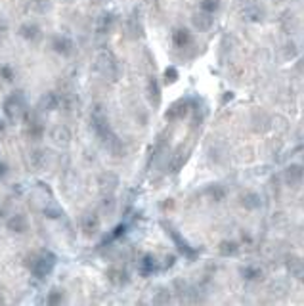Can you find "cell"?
<instances>
[{"label":"cell","instance_id":"cell-14","mask_svg":"<svg viewBox=\"0 0 304 306\" xmlns=\"http://www.w3.org/2000/svg\"><path fill=\"white\" fill-rule=\"evenodd\" d=\"M304 180V166L302 164H289L285 170H283V182L289 188H298Z\"/></svg>","mask_w":304,"mask_h":306},{"label":"cell","instance_id":"cell-43","mask_svg":"<svg viewBox=\"0 0 304 306\" xmlns=\"http://www.w3.org/2000/svg\"><path fill=\"white\" fill-rule=\"evenodd\" d=\"M302 282H304V278H302Z\"/></svg>","mask_w":304,"mask_h":306},{"label":"cell","instance_id":"cell-37","mask_svg":"<svg viewBox=\"0 0 304 306\" xmlns=\"http://www.w3.org/2000/svg\"><path fill=\"white\" fill-rule=\"evenodd\" d=\"M243 14H245V16H249V18H247L249 22H258V20H260V18H258L260 14H258L256 10H245Z\"/></svg>","mask_w":304,"mask_h":306},{"label":"cell","instance_id":"cell-23","mask_svg":"<svg viewBox=\"0 0 304 306\" xmlns=\"http://www.w3.org/2000/svg\"><path fill=\"white\" fill-rule=\"evenodd\" d=\"M239 201H241V205L247 208V210H254V208H260V205H262L260 197L256 196L254 192H245V194H241Z\"/></svg>","mask_w":304,"mask_h":306},{"label":"cell","instance_id":"cell-18","mask_svg":"<svg viewBox=\"0 0 304 306\" xmlns=\"http://www.w3.org/2000/svg\"><path fill=\"white\" fill-rule=\"evenodd\" d=\"M98 184H100V190H102V194H113L117 186H119V176L115 174V172H102L98 176Z\"/></svg>","mask_w":304,"mask_h":306},{"label":"cell","instance_id":"cell-8","mask_svg":"<svg viewBox=\"0 0 304 306\" xmlns=\"http://www.w3.org/2000/svg\"><path fill=\"white\" fill-rule=\"evenodd\" d=\"M163 228L166 230V234L170 236V240L174 241V245H176V249L180 251V254H184L186 258H196V251H194V247L188 243V241L180 236V232L176 228H172L168 222H163Z\"/></svg>","mask_w":304,"mask_h":306},{"label":"cell","instance_id":"cell-24","mask_svg":"<svg viewBox=\"0 0 304 306\" xmlns=\"http://www.w3.org/2000/svg\"><path fill=\"white\" fill-rule=\"evenodd\" d=\"M42 214L50 220H60L62 216H64V208H62L60 203H56L54 199H52V201H48V203L44 205Z\"/></svg>","mask_w":304,"mask_h":306},{"label":"cell","instance_id":"cell-12","mask_svg":"<svg viewBox=\"0 0 304 306\" xmlns=\"http://www.w3.org/2000/svg\"><path fill=\"white\" fill-rule=\"evenodd\" d=\"M192 111V102L190 100H178V102H174L172 106L166 110L164 113V117L166 120H170V122H176V120H182Z\"/></svg>","mask_w":304,"mask_h":306},{"label":"cell","instance_id":"cell-9","mask_svg":"<svg viewBox=\"0 0 304 306\" xmlns=\"http://www.w3.org/2000/svg\"><path fill=\"white\" fill-rule=\"evenodd\" d=\"M29 228H31V222L27 218V214H23V212H14L6 220V230L14 236H23L29 232Z\"/></svg>","mask_w":304,"mask_h":306},{"label":"cell","instance_id":"cell-38","mask_svg":"<svg viewBox=\"0 0 304 306\" xmlns=\"http://www.w3.org/2000/svg\"><path fill=\"white\" fill-rule=\"evenodd\" d=\"M8 170H10V168H8V164L0 159V178H4V176L8 174Z\"/></svg>","mask_w":304,"mask_h":306},{"label":"cell","instance_id":"cell-13","mask_svg":"<svg viewBox=\"0 0 304 306\" xmlns=\"http://www.w3.org/2000/svg\"><path fill=\"white\" fill-rule=\"evenodd\" d=\"M60 106H62V96L54 92V90H48V92H44L40 100H38V111L40 113H52V111H58L60 110Z\"/></svg>","mask_w":304,"mask_h":306},{"label":"cell","instance_id":"cell-40","mask_svg":"<svg viewBox=\"0 0 304 306\" xmlns=\"http://www.w3.org/2000/svg\"><path fill=\"white\" fill-rule=\"evenodd\" d=\"M6 130V120L4 119H0V134H2V132Z\"/></svg>","mask_w":304,"mask_h":306},{"label":"cell","instance_id":"cell-28","mask_svg":"<svg viewBox=\"0 0 304 306\" xmlns=\"http://www.w3.org/2000/svg\"><path fill=\"white\" fill-rule=\"evenodd\" d=\"M218 252H220L222 256H236L239 252V245L236 241H222V243L218 245Z\"/></svg>","mask_w":304,"mask_h":306},{"label":"cell","instance_id":"cell-25","mask_svg":"<svg viewBox=\"0 0 304 306\" xmlns=\"http://www.w3.org/2000/svg\"><path fill=\"white\" fill-rule=\"evenodd\" d=\"M44 302L50 306H58V304H64L66 302V291L64 289H60V287H52L50 291H48V295L44 298Z\"/></svg>","mask_w":304,"mask_h":306},{"label":"cell","instance_id":"cell-33","mask_svg":"<svg viewBox=\"0 0 304 306\" xmlns=\"http://www.w3.org/2000/svg\"><path fill=\"white\" fill-rule=\"evenodd\" d=\"M102 208H104V212H113L115 210V197H113V194H104Z\"/></svg>","mask_w":304,"mask_h":306},{"label":"cell","instance_id":"cell-39","mask_svg":"<svg viewBox=\"0 0 304 306\" xmlns=\"http://www.w3.org/2000/svg\"><path fill=\"white\" fill-rule=\"evenodd\" d=\"M296 69L300 71V73H304V56L300 58V62H298V66H296Z\"/></svg>","mask_w":304,"mask_h":306},{"label":"cell","instance_id":"cell-36","mask_svg":"<svg viewBox=\"0 0 304 306\" xmlns=\"http://www.w3.org/2000/svg\"><path fill=\"white\" fill-rule=\"evenodd\" d=\"M124 230H126V226H124V224H119L117 228L113 230V234H111V236H109V238H108V241H115V240H119L120 236L124 234Z\"/></svg>","mask_w":304,"mask_h":306},{"label":"cell","instance_id":"cell-31","mask_svg":"<svg viewBox=\"0 0 304 306\" xmlns=\"http://www.w3.org/2000/svg\"><path fill=\"white\" fill-rule=\"evenodd\" d=\"M186 161H188V152H176V155L170 161V172H178L184 166Z\"/></svg>","mask_w":304,"mask_h":306},{"label":"cell","instance_id":"cell-35","mask_svg":"<svg viewBox=\"0 0 304 306\" xmlns=\"http://www.w3.org/2000/svg\"><path fill=\"white\" fill-rule=\"evenodd\" d=\"M164 78H166V82H174L178 78V69L176 67H166L164 69Z\"/></svg>","mask_w":304,"mask_h":306},{"label":"cell","instance_id":"cell-10","mask_svg":"<svg viewBox=\"0 0 304 306\" xmlns=\"http://www.w3.org/2000/svg\"><path fill=\"white\" fill-rule=\"evenodd\" d=\"M124 34L130 40H138V38L144 36V23H142L140 16H138V10H134L126 18V22H124Z\"/></svg>","mask_w":304,"mask_h":306},{"label":"cell","instance_id":"cell-5","mask_svg":"<svg viewBox=\"0 0 304 306\" xmlns=\"http://www.w3.org/2000/svg\"><path fill=\"white\" fill-rule=\"evenodd\" d=\"M40 111H27L25 113V136H27V140H31V142H40L44 136H46V126H44L42 119H40Z\"/></svg>","mask_w":304,"mask_h":306},{"label":"cell","instance_id":"cell-32","mask_svg":"<svg viewBox=\"0 0 304 306\" xmlns=\"http://www.w3.org/2000/svg\"><path fill=\"white\" fill-rule=\"evenodd\" d=\"M0 78L4 82H14L16 80V71L12 66H2L0 67Z\"/></svg>","mask_w":304,"mask_h":306},{"label":"cell","instance_id":"cell-41","mask_svg":"<svg viewBox=\"0 0 304 306\" xmlns=\"http://www.w3.org/2000/svg\"><path fill=\"white\" fill-rule=\"evenodd\" d=\"M144 2H146V4H153V2H155V0H144Z\"/></svg>","mask_w":304,"mask_h":306},{"label":"cell","instance_id":"cell-1","mask_svg":"<svg viewBox=\"0 0 304 306\" xmlns=\"http://www.w3.org/2000/svg\"><path fill=\"white\" fill-rule=\"evenodd\" d=\"M2 111H4L6 119L10 120V122H18L20 119H23L25 113L29 111V102L25 98V92L23 90H14V92H10L6 96V100H4Z\"/></svg>","mask_w":304,"mask_h":306},{"label":"cell","instance_id":"cell-3","mask_svg":"<svg viewBox=\"0 0 304 306\" xmlns=\"http://www.w3.org/2000/svg\"><path fill=\"white\" fill-rule=\"evenodd\" d=\"M96 69L104 78H108L111 82H117L120 76V64L117 56L111 50H100L96 56Z\"/></svg>","mask_w":304,"mask_h":306},{"label":"cell","instance_id":"cell-16","mask_svg":"<svg viewBox=\"0 0 304 306\" xmlns=\"http://www.w3.org/2000/svg\"><path fill=\"white\" fill-rule=\"evenodd\" d=\"M29 163H31V166H33L34 170H46L48 164H50V152L42 150V148L33 150L31 155H29Z\"/></svg>","mask_w":304,"mask_h":306},{"label":"cell","instance_id":"cell-27","mask_svg":"<svg viewBox=\"0 0 304 306\" xmlns=\"http://www.w3.org/2000/svg\"><path fill=\"white\" fill-rule=\"evenodd\" d=\"M108 276H109V280H111L113 284H117V285H124L126 282H128V274L124 272L122 268H117V266L109 268Z\"/></svg>","mask_w":304,"mask_h":306},{"label":"cell","instance_id":"cell-17","mask_svg":"<svg viewBox=\"0 0 304 306\" xmlns=\"http://www.w3.org/2000/svg\"><path fill=\"white\" fill-rule=\"evenodd\" d=\"M146 96H148V102L152 104V108H159V104H161V86H159V80L155 76H150L148 82H146Z\"/></svg>","mask_w":304,"mask_h":306},{"label":"cell","instance_id":"cell-21","mask_svg":"<svg viewBox=\"0 0 304 306\" xmlns=\"http://www.w3.org/2000/svg\"><path fill=\"white\" fill-rule=\"evenodd\" d=\"M172 44L176 48H186L192 44V33L184 29V27H178L172 31Z\"/></svg>","mask_w":304,"mask_h":306},{"label":"cell","instance_id":"cell-11","mask_svg":"<svg viewBox=\"0 0 304 306\" xmlns=\"http://www.w3.org/2000/svg\"><path fill=\"white\" fill-rule=\"evenodd\" d=\"M18 34L22 36L23 40H27V42H31V44L40 42V38H42V27L34 22H25L20 25Z\"/></svg>","mask_w":304,"mask_h":306},{"label":"cell","instance_id":"cell-29","mask_svg":"<svg viewBox=\"0 0 304 306\" xmlns=\"http://www.w3.org/2000/svg\"><path fill=\"white\" fill-rule=\"evenodd\" d=\"M239 274L243 276V280H247V282H260L262 280V272L258 268H254V266H243Z\"/></svg>","mask_w":304,"mask_h":306},{"label":"cell","instance_id":"cell-7","mask_svg":"<svg viewBox=\"0 0 304 306\" xmlns=\"http://www.w3.org/2000/svg\"><path fill=\"white\" fill-rule=\"evenodd\" d=\"M100 216L96 210H86V212H82L80 214V218H78V228L82 232V236H86V238H92V236H96L100 232Z\"/></svg>","mask_w":304,"mask_h":306},{"label":"cell","instance_id":"cell-19","mask_svg":"<svg viewBox=\"0 0 304 306\" xmlns=\"http://www.w3.org/2000/svg\"><path fill=\"white\" fill-rule=\"evenodd\" d=\"M192 23H194V27H196L197 31H208V29H212V25H214V18H212V14H208V12H196L194 16H192Z\"/></svg>","mask_w":304,"mask_h":306},{"label":"cell","instance_id":"cell-2","mask_svg":"<svg viewBox=\"0 0 304 306\" xmlns=\"http://www.w3.org/2000/svg\"><path fill=\"white\" fill-rule=\"evenodd\" d=\"M90 128L92 132L98 136V140L102 144H106L115 134L111 124H109V119H108V111L102 104H96L92 108V113H90Z\"/></svg>","mask_w":304,"mask_h":306},{"label":"cell","instance_id":"cell-22","mask_svg":"<svg viewBox=\"0 0 304 306\" xmlns=\"http://www.w3.org/2000/svg\"><path fill=\"white\" fill-rule=\"evenodd\" d=\"M138 272H140L144 278L155 274L157 272V260L153 258L152 254H144L140 258V264H138Z\"/></svg>","mask_w":304,"mask_h":306},{"label":"cell","instance_id":"cell-34","mask_svg":"<svg viewBox=\"0 0 304 306\" xmlns=\"http://www.w3.org/2000/svg\"><path fill=\"white\" fill-rule=\"evenodd\" d=\"M201 10L203 12H208V14H214V12L220 8V0H201L199 2Z\"/></svg>","mask_w":304,"mask_h":306},{"label":"cell","instance_id":"cell-42","mask_svg":"<svg viewBox=\"0 0 304 306\" xmlns=\"http://www.w3.org/2000/svg\"><path fill=\"white\" fill-rule=\"evenodd\" d=\"M0 304H2V298H0Z\"/></svg>","mask_w":304,"mask_h":306},{"label":"cell","instance_id":"cell-26","mask_svg":"<svg viewBox=\"0 0 304 306\" xmlns=\"http://www.w3.org/2000/svg\"><path fill=\"white\" fill-rule=\"evenodd\" d=\"M29 10L36 16H44L52 10V0H29Z\"/></svg>","mask_w":304,"mask_h":306},{"label":"cell","instance_id":"cell-30","mask_svg":"<svg viewBox=\"0 0 304 306\" xmlns=\"http://www.w3.org/2000/svg\"><path fill=\"white\" fill-rule=\"evenodd\" d=\"M172 300V295H170V291L168 289H164V287H159L157 291H155V296H153V304H168Z\"/></svg>","mask_w":304,"mask_h":306},{"label":"cell","instance_id":"cell-4","mask_svg":"<svg viewBox=\"0 0 304 306\" xmlns=\"http://www.w3.org/2000/svg\"><path fill=\"white\" fill-rule=\"evenodd\" d=\"M56 264H58V256L52 251H38L36 254H33V260L29 262L31 274L36 280H46L50 274L54 272Z\"/></svg>","mask_w":304,"mask_h":306},{"label":"cell","instance_id":"cell-6","mask_svg":"<svg viewBox=\"0 0 304 306\" xmlns=\"http://www.w3.org/2000/svg\"><path fill=\"white\" fill-rule=\"evenodd\" d=\"M50 50L62 58H71L75 54V42L67 34H52L50 36Z\"/></svg>","mask_w":304,"mask_h":306},{"label":"cell","instance_id":"cell-15","mask_svg":"<svg viewBox=\"0 0 304 306\" xmlns=\"http://www.w3.org/2000/svg\"><path fill=\"white\" fill-rule=\"evenodd\" d=\"M115 22H117V16L113 12H102L98 18H96V33L98 34H109L111 29L115 27Z\"/></svg>","mask_w":304,"mask_h":306},{"label":"cell","instance_id":"cell-20","mask_svg":"<svg viewBox=\"0 0 304 306\" xmlns=\"http://www.w3.org/2000/svg\"><path fill=\"white\" fill-rule=\"evenodd\" d=\"M50 138L54 140V144L58 146H67L71 142V130L67 128L66 124H58L50 130Z\"/></svg>","mask_w":304,"mask_h":306}]
</instances>
